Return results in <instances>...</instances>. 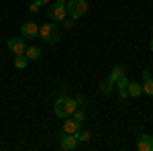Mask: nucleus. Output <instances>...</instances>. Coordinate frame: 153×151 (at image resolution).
<instances>
[{
	"label": "nucleus",
	"instance_id": "obj_1",
	"mask_svg": "<svg viewBox=\"0 0 153 151\" xmlns=\"http://www.w3.org/2000/svg\"><path fill=\"white\" fill-rule=\"evenodd\" d=\"M76 108H78L76 98H70L68 94H63V96H59L57 100H55V104H53V112H55L59 118H68V116L74 115Z\"/></svg>",
	"mask_w": 153,
	"mask_h": 151
},
{
	"label": "nucleus",
	"instance_id": "obj_2",
	"mask_svg": "<svg viewBox=\"0 0 153 151\" xmlns=\"http://www.w3.org/2000/svg\"><path fill=\"white\" fill-rule=\"evenodd\" d=\"M39 37L49 45H55L61 41V29L55 23H43L39 27Z\"/></svg>",
	"mask_w": 153,
	"mask_h": 151
},
{
	"label": "nucleus",
	"instance_id": "obj_3",
	"mask_svg": "<svg viewBox=\"0 0 153 151\" xmlns=\"http://www.w3.org/2000/svg\"><path fill=\"white\" fill-rule=\"evenodd\" d=\"M65 10L70 14V19H82L84 14L88 12V2L86 0H68L65 2Z\"/></svg>",
	"mask_w": 153,
	"mask_h": 151
},
{
	"label": "nucleus",
	"instance_id": "obj_4",
	"mask_svg": "<svg viewBox=\"0 0 153 151\" xmlns=\"http://www.w3.org/2000/svg\"><path fill=\"white\" fill-rule=\"evenodd\" d=\"M47 14L51 21H55V23H63L65 21V2H49V8H47Z\"/></svg>",
	"mask_w": 153,
	"mask_h": 151
},
{
	"label": "nucleus",
	"instance_id": "obj_5",
	"mask_svg": "<svg viewBox=\"0 0 153 151\" xmlns=\"http://www.w3.org/2000/svg\"><path fill=\"white\" fill-rule=\"evenodd\" d=\"M78 143H80L78 133H63L61 131V149L74 151V149H78Z\"/></svg>",
	"mask_w": 153,
	"mask_h": 151
},
{
	"label": "nucleus",
	"instance_id": "obj_6",
	"mask_svg": "<svg viewBox=\"0 0 153 151\" xmlns=\"http://www.w3.org/2000/svg\"><path fill=\"white\" fill-rule=\"evenodd\" d=\"M21 35H23L25 39H35V37H39V27H37V23L25 21V23L21 25Z\"/></svg>",
	"mask_w": 153,
	"mask_h": 151
},
{
	"label": "nucleus",
	"instance_id": "obj_7",
	"mask_svg": "<svg viewBox=\"0 0 153 151\" xmlns=\"http://www.w3.org/2000/svg\"><path fill=\"white\" fill-rule=\"evenodd\" d=\"M6 47L10 49L14 55L25 53V51H27V39H16V37H10V39L6 41Z\"/></svg>",
	"mask_w": 153,
	"mask_h": 151
},
{
	"label": "nucleus",
	"instance_id": "obj_8",
	"mask_svg": "<svg viewBox=\"0 0 153 151\" xmlns=\"http://www.w3.org/2000/svg\"><path fill=\"white\" fill-rule=\"evenodd\" d=\"M80 127H82V123L80 121H76L74 116H68V118H63V133H78L80 131Z\"/></svg>",
	"mask_w": 153,
	"mask_h": 151
},
{
	"label": "nucleus",
	"instance_id": "obj_9",
	"mask_svg": "<svg viewBox=\"0 0 153 151\" xmlns=\"http://www.w3.org/2000/svg\"><path fill=\"white\" fill-rule=\"evenodd\" d=\"M137 149L139 151H153V135H139Z\"/></svg>",
	"mask_w": 153,
	"mask_h": 151
},
{
	"label": "nucleus",
	"instance_id": "obj_10",
	"mask_svg": "<svg viewBox=\"0 0 153 151\" xmlns=\"http://www.w3.org/2000/svg\"><path fill=\"white\" fill-rule=\"evenodd\" d=\"M127 94H129L131 98H139L143 94V86L141 84H135V82H129V86H127Z\"/></svg>",
	"mask_w": 153,
	"mask_h": 151
},
{
	"label": "nucleus",
	"instance_id": "obj_11",
	"mask_svg": "<svg viewBox=\"0 0 153 151\" xmlns=\"http://www.w3.org/2000/svg\"><path fill=\"white\" fill-rule=\"evenodd\" d=\"M27 63H29V57H27L25 53H19V55H14V68H19V70H25V68H27Z\"/></svg>",
	"mask_w": 153,
	"mask_h": 151
},
{
	"label": "nucleus",
	"instance_id": "obj_12",
	"mask_svg": "<svg viewBox=\"0 0 153 151\" xmlns=\"http://www.w3.org/2000/svg\"><path fill=\"white\" fill-rule=\"evenodd\" d=\"M25 55H27V57L29 59H33V61H37V59L41 57V49H39V47H27V51H25Z\"/></svg>",
	"mask_w": 153,
	"mask_h": 151
},
{
	"label": "nucleus",
	"instance_id": "obj_13",
	"mask_svg": "<svg viewBox=\"0 0 153 151\" xmlns=\"http://www.w3.org/2000/svg\"><path fill=\"white\" fill-rule=\"evenodd\" d=\"M112 90H114V82H112V80L106 78V80L100 82V92H102V94H110Z\"/></svg>",
	"mask_w": 153,
	"mask_h": 151
},
{
	"label": "nucleus",
	"instance_id": "obj_14",
	"mask_svg": "<svg viewBox=\"0 0 153 151\" xmlns=\"http://www.w3.org/2000/svg\"><path fill=\"white\" fill-rule=\"evenodd\" d=\"M120 76H125V65H114V70L110 71V76H108V80L117 82Z\"/></svg>",
	"mask_w": 153,
	"mask_h": 151
},
{
	"label": "nucleus",
	"instance_id": "obj_15",
	"mask_svg": "<svg viewBox=\"0 0 153 151\" xmlns=\"http://www.w3.org/2000/svg\"><path fill=\"white\" fill-rule=\"evenodd\" d=\"M143 94H147V96H153V78L149 80H143Z\"/></svg>",
	"mask_w": 153,
	"mask_h": 151
},
{
	"label": "nucleus",
	"instance_id": "obj_16",
	"mask_svg": "<svg viewBox=\"0 0 153 151\" xmlns=\"http://www.w3.org/2000/svg\"><path fill=\"white\" fill-rule=\"evenodd\" d=\"M114 86H117V90H127V86H129V78H127V76H120V78L114 82Z\"/></svg>",
	"mask_w": 153,
	"mask_h": 151
},
{
	"label": "nucleus",
	"instance_id": "obj_17",
	"mask_svg": "<svg viewBox=\"0 0 153 151\" xmlns=\"http://www.w3.org/2000/svg\"><path fill=\"white\" fill-rule=\"evenodd\" d=\"M39 8H41V2H31V4H29V10L31 12H39Z\"/></svg>",
	"mask_w": 153,
	"mask_h": 151
},
{
	"label": "nucleus",
	"instance_id": "obj_18",
	"mask_svg": "<svg viewBox=\"0 0 153 151\" xmlns=\"http://www.w3.org/2000/svg\"><path fill=\"white\" fill-rule=\"evenodd\" d=\"M78 139H80V141H88V139H90V133H88V131H82V133L78 131Z\"/></svg>",
	"mask_w": 153,
	"mask_h": 151
},
{
	"label": "nucleus",
	"instance_id": "obj_19",
	"mask_svg": "<svg viewBox=\"0 0 153 151\" xmlns=\"http://www.w3.org/2000/svg\"><path fill=\"white\" fill-rule=\"evenodd\" d=\"M71 116H74L76 121H80V123H82V121H84V112H82V110H78V108L74 110V115H71Z\"/></svg>",
	"mask_w": 153,
	"mask_h": 151
},
{
	"label": "nucleus",
	"instance_id": "obj_20",
	"mask_svg": "<svg viewBox=\"0 0 153 151\" xmlns=\"http://www.w3.org/2000/svg\"><path fill=\"white\" fill-rule=\"evenodd\" d=\"M141 76H143V80H149V78H153V76H151V71H149V70H145V71L141 74Z\"/></svg>",
	"mask_w": 153,
	"mask_h": 151
},
{
	"label": "nucleus",
	"instance_id": "obj_21",
	"mask_svg": "<svg viewBox=\"0 0 153 151\" xmlns=\"http://www.w3.org/2000/svg\"><path fill=\"white\" fill-rule=\"evenodd\" d=\"M118 96L125 100V98H129V94H127V90H118Z\"/></svg>",
	"mask_w": 153,
	"mask_h": 151
},
{
	"label": "nucleus",
	"instance_id": "obj_22",
	"mask_svg": "<svg viewBox=\"0 0 153 151\" xmlns=\"http://www.w3.org/2000/svg\"><path fill=\"white\" fill-rule=\"evenodd\" d=\"M63 23H65V27H68V29H70L71 25H74V19H68V21H63Z\"/></svg>",
	"mask_w": 153,
	"mask_h": 151
},
{
	"label": "nucleus",
	"instance_id": "obj_23",
	"mask_svg": "<svg viewBox=\"0 0 153 151\" xmlns=\"http://www.w3.org/2000/svg\"><path fill=\"white\" fill-rule=\"evenodd\" d=\"M37 2H41V4H49L51 0H37Z\"/></svg>",
	"mask_w": 153,
	"mask_h": 151
},
{
	"label": "nucleus",
	"instance_id": "obj_24",
	"mask_svg": "<svg viewBox=\"0 0 153 151\" xmlns=\"http://www.w3.org/2000/svg\"><path fill=\"white\" fill-rule=\"evenodd\" d=\"M149 49H151V51H153V39H151V43H149Z\"/></svg>",
	"mask_w": 153,
	"mask_h": 151
},
{
	"label": "nucleus",
	"instance_id": "obj_25",
	"mask_svg": "<svg viewBox=\"0 0 153 151\" xmlns=\"http://www.w3.org/2000/svg\"><path fill=\"white\" fill-rule=\"evenodd\" d=\"M57 2H68V0H57Z\"/></svg>",
	"mask_w": 153,
	"mask_h": 151
},
{
	"label": "nucleus",
	"instance_id": "obj_26",
	"mask_svg": "<svg viewBox=\"0 0 153 151\" xmlns=\"http://www.w3.org/2000/svg\"><path fill=\"white\" fill-rule=\"evenodd\" d=\"M151 31H153V27H151Z\"/></svg>",
	"mask_w": 153,
	"mask_h": 151
}]
</instances>
